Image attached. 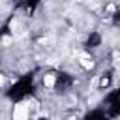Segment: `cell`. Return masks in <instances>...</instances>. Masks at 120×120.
I'll use <instances>...</instances> for the list:
<instances>
[{"label": "cell", "mask_w": 120, "mask_h": 120, "mask_svg": "<svg viewBox=\"0 0 120 120\" xmlns=\"http://www.w3.org/2000/svg\"><path fill=\"white\" fill-rule=\"evenodd\" d=\"M2 43H4V45H9V43H11V38H9V36L2 38Z\"/></svg>", "instance_id": "277c9868"}, {"label": "cell", "mask_w": 120, "mask_h": 120, "mask_svg": "<svg viewBox=\"0 0 120 120\" xmlns=\"http://www.w3.org/2000/svg\"><path fill=\"white\" fill-rule=\"evenodd\" d=\"M68 120H77V118H75V116H69V118H68Z\"/></svg>", "instance_id": "8992f818"}, {"label": "cell", "mask_w": 120, "mask_h": 120, "mask_svg": "<svg viewBox=\"0 0 120 120\" xmlns=\"http://www.w3.org/2000/svg\"><path fill=\"white\" fill-rule=\"evenodd\" d=\"M81 66H82L84 69H92V68H94V60L88 58L86 54H82V56H81Z\"/></svg>", "instance_id": "3957f363"}, {"label": "cell", "mask_w": 120, "mask_h": 120, "mask_svg": "<svg viewBox=\"0 0 120 120\" xmlns=\"http://www.w3.org/2000/svg\"><path fill=\"white\" fill-rule=\"evenodd\" d=\"M13 120H28V107L24 103H17L13 107V114H11Z\"/></svg>", "instance_id": "6da1fadb"}, {"label": "cell", "mask_w": 120, "mask_h": 120, "mask_svg": "<svg viewBox=\"0 0 120 120\" xmlns=\"http://www.w3.org/2000/svg\"><path fill=\"white\" fill-rule=\"evenodd\" d=\"M54 82H56L54 73H45V75H43V84H45L47 88H52V86H54Z\"/></svg>", "instance_id": "7a4b0ae2"}, {"label": "cell", "mask_w": 120, "mask_h": 120, "mask_svg": "<svg viewBox=\"0 0 120 120\" xmlns=\"http://www.w3.org/2000/svg\"><path fill=\"white\" fill-rule=\"evenodd\" d=\"M99 84H101V86H107V84H109V79H107V77H105V79H101V81H99Z\"/></svg>", "instance_id": "5b68a950"}]
</instances>
